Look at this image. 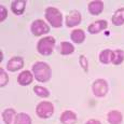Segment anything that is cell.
Instances as JSON below:
<instances>
[{
	"label": "cell",
	"instance_id": "obj_16",
	"mask_svg": "<svg viewBox=\"0 0 124 124\" xmlns=\"http://www.w3.org/2000/svg\"><path fill=\"white\" fill-rule=\"evenodd\" d=\"M112 24L116 26H121L124 24V8H120L114 12L112 16Z\"/></svg>",
	"mask_w": 124,
	"mask_h": 124
},
{
	"label": "cell",
	"instance_id": "obj_5",
	"mask_svg": "<svg viewBox=\"0 0 124 124\" xmlns=\"http://www.w3.org/2000/svg\"><path fill=\"white\" fill-rule=\"evenodd\" d=\"M30 31L36 37H40L42 35H45L50 31V27L44 21L36 20L30 25Z\"/></svg>",
	"mask_w": 124,
	"mask_h": 124
},
{
	"label": "cell",
	"instance_id": "obj_11",
	"mask_svg": "<svg viewBox=\"0 0 124 124\" xmlns=\"http://www.w3.org/2000/svg\"><path fill=\"white\" fill-rule=\"evenodd\" d=\"M32 80H34V75L28 70H24L23 72H21L17 77L18 84L24 85V86H25V85H29L30 83L32 82Z\"/></svg>",
	"mask_w": 124,
	"mask_h": 124
},
{
	"label": "cell",
	"instance_id": "obj_15",
	"mask_svg": "<svg viewBox=\"0 0 124 124\" xmlns=\"http://www.w3.org/2000/svg\"><path fill=\"white\" fill-rule=\"evenodd\" d=\"M61 122L63 124H75L77 122V116L72 111H64L61 116Z\"/></svg>",
	"mask_w": 124,
	"mask_h": 124
},
{
	"label": "cell",
	"instance_id": "obj_23",
	"mask_svg": "<svg viewBox=\"0 0 124 124\" xmlns=\"http://www.w3.org/2000/svg\"><path fill=\"white\" fill-rule=\"evenodd\" d=\"M9 82V77L8 73L3 70V68H0V86L3 87L8 84Z\"/></svg>",
	"mask_w": 124,
	"mask_h": 124
},
{
	"label": "cell",
	"instance_id": "obj_10",
	"mask_svg": "<svg viewBox=\"0 0 124 124\" xmlns=\"http://www.w3.org/2000/svg\"><path fill=\"white\" fill-rule=\"evenodd\" d=\"M2 119L6 124H16V119H17V114L15 110L11 108H8L2 112Z\"/></svg>",
	"mask_w": 124,
	"mask_h": 124
},
{
	"label": "cell",
	"instance_id": "obj_20",
	"mask_svg": "<svg viewBox=\"0 0 124 124\" xmlns=\"http://www.w3.org/2000/svg\"><path fill=\"white\" fill-rule=\"evenodd\" d=\"M123 61H124V51H122V50L113 51V57L111 63L113 65H120V64H122Z\"/></svg>",
	"mask_w": 124,
	"mask_h": 124
},
{
	"label": "cell",
	"instance_id": "obj_12",
	"mask_svg": "<svg viewBox=\"0 0 124 124\" xmlns=\"http://www.w3.org/2000/svg\"><path fill=\"white\" fill-rule=\"evenodd\" d=\"M26 8L25 0H14L11 3V10L15 15H22Z\"/></svg>",
	"mask_w": 124,
	"mask_h": 124
},
{
	"label": "cell",
	"instance_id": "obj_22",
	"mask_svg": "<svg viewBox=\"0 0 124 124\" xmlns=\"http://www.w3.org/2000/svg\"><path fill=\"white\" fill-rule=\"evenodd\" d=\"M34 92H35V94L39 97H47L50 95L49 90L45 89L43 86H38V85H36L34 87Z\"/></svg>",
	"mask_w": 124,
	"mask_h": 124
},
{
	"label": "cell",
	"instance_id": "obj_7",
	"mask_svg": "<svg viewBox=\"0 0 124 124\" xmlns=\"http://www.w3.org/2000/svg\"><path fill=\"white\" fill-rule=\"evenodd\" d=\"M82 21V16H81V13L78 10H72L70 11L66 16V26L69 28H72L75 26H78Z\"/></svg>",
	"mask_w": 124,
	"mask_h": 124
},
{
	"label": "cell",
	"instance_id": "obj_21",
	"mask_svg": "<svg viewBox=\"0 0 124 124\" xmlns=\"http://www.w3.org/2000/svg\"><path fill=\"white\" fill-rule=\"evenodd\" d=\"M16 124H31V119H30V116L27 113L21 112L17 114Z\"/></svg>",
	"mask_w": 124,
	"mask_h": 124
},
{
	"label": "cell",
	"instance_id": "obj_19",
	"mask_svg": "<svg viewBox=\"0 0 124 124\" xmlns=\"http://www.w3.org/2000/svg\"><path fill=\"white\" fill-rule=\"evenodd\" d=\"M75 51V46L70 42H62L61 43V53L62 55H69Z\"/></svg>",
	"mask_w": 124,
	"mask_h": 124
},
{
	"label": "cell",
	"instance_id": "obj_1",
	"mask_svg": "<svg viewBox=\"0 0 124 124\" xmlns=\"http://www.w3.org/2000/svg\"><path fill=\"white\" fill-rule=\"evenodd\" d=\"M32 73L36 80L39 82H47L52 77L51 67L44 62H37L32 66Z\"/></svg>",
	"mask_w": 124,
	"mask_h": 124
},
{
	"label": "cell",
	"instance_id": "obj_14",
	"mask_svg": "<svg viewBox=\"0 0 124 124\" xmlns=\"http://www.w3.org/2000/svg\"><path fill=\"white\" fill-rule=\"evenodd\" d=\"M107 120L110 124H121L123 121V116L120 111L111 110L107 114Z\"/></svg>",
	"mask_w": 124,
	"mask_h": 124
},
{
	"label": "cell",
	"instance_id": "obj_9",
	"mask_svg": "<svg viewBox=\"0 0 124 124\" xmlns=\"http://www.w3.org/2000/svg\"><path fill=\"white\" fill-rule=\"evenodd\" d=\"M23 67H24V59L18 56L12 57L10 61L8 62V64H7V69L9 71H12V72L21 70Z\"/></svg>",
	"mask_w": 124,
	"mask_h": 124
},
{
	"label": "cell",
	"instance_id": "obj_3",
	"mask_svg": "<svg viewBox=\"0 0 124 124\" xmlns=\"http://www.w3.org/2000/svg\"><path fill=\"white\" fill-rule=\"evenodd\" d=\"M54 46H55V39L53 37H45V38H41L38 41L37 50L41 55L49 56L53 53Z\"/></svg>",
	"mask_w": 124,
	"mask_h": 124
},
{
	"label": "cell",
	"instance_id": "obj_4",
	"mask_svg": "<svg viewBox=\"0 0 124 124\" xmlns=\"http://www.w3.org/2000/svg\"><path fill=\"white\" fill-rule=\"evenodd\" d=\"M36 113L39 118L47 119L53 116L54 113V106L50 101H41L36 107Z\"/></svg>",
	"mask_w": 124,
	"mask_h": 124
},
{
	"label": "cell",
	"instance_id": "obj_13",
	"mask_svg": "<svg viewBox=\"0 0 124 124\" xmlns=\"http://www.w3.org/2000/svg\"><path fill=\"white\" fill-rule=\"evenodd\" d=\"M104 10V2L95 0L89 3V12L92 15H99Z\"/></svg>",
	"mask_w": 124,
	"mask_h": 124
},
{
	"label": "cell",
	"instance_id": "obj_25",
	"mask_svg": "<svg viewBox=\"0 0 124 124\" xmlns=\"http://www.w3.org/2000/svg\"><path fill=\"white\" fill-rule=\"evenodd\" d=\"M79 59H80V65H81V67L84 69V71L86 72V71H87V59H86V57H85L84 55H81V56L79 57Z\"/></svg>",
	"mask_w": 124,
	"mask_h": 124
},
{
	"label": "cell",
	"instance_id": "obj_24",
	"mask_svg": "<svg viewBox=\"0 0 124 124\" xmlns=\"http://www.w3.org/2000/svg\"><path fill=\"white\" fill-rule=\"evenodd\" d=\"M8 16V11H7L6 7L0 6V22H3Z\"/></svg>",
	"mask_w": 124,
	"mask_h": 124
},
{
	"label": "cell",
	"instance_id": "obj_18",
	"mask_svg": "<svg viewBox=\"0 0 124 124\" xmlns=\"http://www.w3.org/2000/svg\"><path fill=\"white\" fill-rule=\"evenodd\" d=\"M70 38L75 43H82L85 39V34L82 29H75L71 31L70 34Z\"/></svg>",
	"mask_w": 124,
	"mask_h": 124
},
{
	"label": "cell",
	"instance_id": "obj_2",
	"mask_svg": "<svg viewBox=\"0 0 124 124\" xmlns=\"http://www.w3.org/2000/svg\"><path fill=\"white\" fill-rule=\"evenodd\" d=\"M44 15L46 21L54 28H59L63 26V15H62L58 9L54 8V7H49L45 10Z\"/></svg>",
	"mask_w": 124,
	"mask_h": 124
},
{
	"label": "cell",
	"instance_id": "obj_26",
	"mask_svg": "<svg viewBox=\"0 0 124 124\" xmlns=\"http://www.w3.org/2000/svg\"><path fill=\"white\" fill-rule=\"evenodd\" d=\"M85 124H101L99 122L98 120H94V119H92V120H89Z\"/></svg>",
	"mask_w": 124,
	"mask_h": 124
},
{
	"label": "cell",
	"instance_id": "obj_6",
	"mask_svg": "<svg viewBox=\"0 0 124 124\" xmlns=\"http://www.w3.org/2000/svg\"><path fill=\"white\" fill-rule=\"evenodd\" d=\"M92 90L96 97H104L108 93V83L104 79H97L93 83Z\"/></svg>",
	"mask_w": 124,
	"mask_h": 124
},
{
	"label": "cell",
	"instance_id": "obj_17",
	"mask_svg": "<svg viewBox=\"0 0 124 124\" xmlns=\"http://www.w3.org/2000/svg\"><path fill=\"white\" fill-rule=\"evenodd\" d=\"M112 57H113V51L106 49L104 51H101V54H99V62L101 64H109L112 62Z\"/></svg>",
	"mask_w": 124,
	"mask_h": 124
},
{
	"label": "cell",
	"instance_id": "obj_8",
	"mask_svg": "<svg viewBox=\"0 0 124 124\" xmlns=\"http://www.w3.org/2000/svg\"><path fill=\"white\" fill-rule=\"evenodd\" d=\"M107 27H108L107 21L99 20V21H96V22L91 24L89 27H87V31L92 35H95V34H98V32L102 31V30H105Z\"/></svg>",
	"mask_w": 124,
	"mask_h": 124
}]
</instances>
